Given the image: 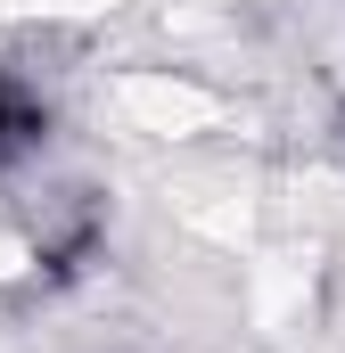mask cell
<instances>
[{"label":"cell","mask_w":345,"mask_h":353,"mask_svg":"<svg viewBox=\"0 0 345 353\" xmlns=\"http://www.w3.org/2000/svg\"><path fill=\"white\" fill-rule=\"evenodd\" d=\"M33 140H41V99H33L25 83L0 74V165H17Z\"/></svg>","instance_id":"cell-1"}]
</instances>
